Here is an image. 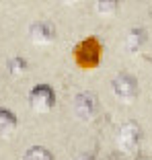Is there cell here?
I'll return each mask as SVG.
<instances>
[{
	"label": "cell",
	"mask_w": 152,
	"mask_h": 160,
	"mask_svg": "<svg viewBox=\"0 0 152 160\" xmlns=\"http://www.w3.org/2000/svg\"><path fill=\"white\" fill-rule=\"evenodd\" d=\"M101 56H103V45L97 41L95 37H89L80 41L74 47V62L82 70H93L99 66Z\"/></svg>",
	"instance_id": "cell-1"
},
{
	"label": "cell",
	"mask_w": 152,
	"mask_h": 160,
	"mask_svg": "<svg viewBox=\"0 0 152 160\" xmlns=\"http://www.w3.org/2000/svg\"><path fill=\"white\" fill-rule=\"evenodd\" d=\"M140 125L136 121H128L121 125L119 129V136H117V150L125 156V158H134L138 154V148H140Z\"/></svg>",
	"instance_id": "cell-2"
},
{
	"label": "cell",
	"mask_w": 152,
	"mask_h": 160,
	"mask_svg": "<svg viewBox=\"0 0 152 160\" xmlns=\"http://www.w3.org/2000/svg\"><path fill=\"white\" fill-rule=\"evenodd\" d=\"M29 105L37 113H48L56 105V92L49 84H37L29 92Z\"/></svg>",
	"instance_id": "cell-3"
},
{
	"label": "cell",
	"mask_w": 152,
	"mask_h": 160,
	"mask_svg": "<svg viewBox=\"0 0 152 160\" xmlns=\"http://www.w3.org/2000/svg\"><path fill=\"white\" fill-rule=\"evenodd\" d=\"M111 88H113V94L119 101L124 103H132L136 97H138V80L129 74H119L117 78L111 82Z\"/></svg>",
	"instance_id": "cell-4"
},
{
	"label": "cell",
	"mask_w": 152,
	"mask_h": 160,
	"mask_svg": "<svg viewBox=\"0 0 152 160\" xmlns=\"http://www.w3.org/2000/svg\"><path fill=\"white\" fill-rule=\"evenodd\" d=\"M99 111V103L93 92H78L74 99V113L80 121H93Z\"/></svg>",
	"instance_id": "cell-5"
},
{
	"label": "cell",
	"mask_w": 152,
	"mask_h": 160,
	"mask_svg": "<svg viewBox=\"0 0 152 160\" xmlns=\"http://www.w3.org/2000/svg\"><path fill=\"white\" fill-rule=\"evenodd\" d=\"M29 37L37 45H48L56 39V27L48 21H37L29 27Z\"/></svg>",
	"instance_id": "cell-6"
},
{
	"label": "cell",
	"mask_w": 152,
	"mask_h": 160,
	"mask_svg": "<svg viewBox=\"0 0 152 160\" xmlns=\"http://www.w3.org/2000/svg\"><path fill=\"white\" fill-rule=\"evenodd\" d=\"M146 43V31L144 29H132L128 33V39H125V47H128V52L136 53L140 52V47Z\"/></svg>",
	"instance_id": "cell-7"
},
{
	"label": "cell",
	"mask_w": 152,
	"mask_h": 160,
	"mask_svg": "<svg viewBox=\"0 0 152 160\" xmlns=\"http://www.w3.org/2000/svg\"><path fill=\"white\" fill-rule=\"evenodd\" d=\"M17 115L6 107H0V133H10L17 129Z\"/></svg>",
	"instance_id": "cell-8"
},
{
	"label": "cell",
	"mask_w": 152,
	"mask_h": 160,
	"mask_svg": "<svg viewBox=\"0 0 152 160\" xmlns=\"http://www.w3.org/2000/svg\"><path fill=\"white\" fill-rule=\"evenodd\" d=\"M6 68H8L10 76H23L25 72H27V60L21 56H14L8 60V64H6Z\"/></svg>",
	"instance_id": "cell-9"
},
{
	"label": "cell",
	"mask_w": 152,
	"mask_h": 160,
	"mask_svg": "<svg viewBox=\"0 0 152 160\" xmlns=\"http://www.w3.org/2000/svg\"><path fill=\"white\" fill-rule=\"evenodd\" d=\"M119 8V0H97V12L103 17H111Z\"/></svg>",
	"instance_id": "cell-10"
},
{
	"label": "cell",
	"mask_w": 152,
	"mask_h": 160,
	"mask_svg": "<svg viewBox=\"0 0 152 160\" xmlns=\"http://www.w3.org/2000/svg\"><path fill=\"white\" fill-rule=\"evenodd\" d=\"M23 160H53V156L43 146H33V148L27 150V154H25Z\"/></svg>",
	"instance_id": "cell-11"
},
{
	"label": "cell",
	"mask_w": 152,
	"mask_h": 160,
	"mask_svg": "<svg viewBox=\"0 0 152 160\" xmlns=\"http://www.w3.org/2000/svg\"><path fill=\"white\" fill-rule=\"evenodd\" d=\"M76 160H97V158H95V154H90V152H84V154H80Z\"/></svg>",
	"instance_id": "cell-12"
},
{
	"label": "cell",
	"mask_w": 152,
	"mask_h": 160,
	"mask_svg": "<svg viewBox=\"0 0 152 160\" xmlns=\"http://www.w3.org/2000/svg\"><path fill=\"white\" fill-rule=\"evenodd\" d=\"M80 0H62V4H68V6H74V4H78Z\"/></svg>",
	"instance_id": "cell-13"
}]
</instances>
